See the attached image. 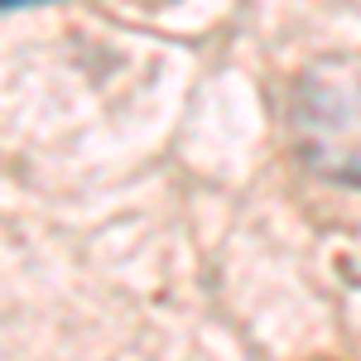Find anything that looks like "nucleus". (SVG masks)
Wrapping results in <instances>:
<instances>
[{
  "instance_id": "nucleus-2",
  "label": "nucleus",
  "mask_w": 361,
  "mask_h": 361,
  "mask_svg": "<svg viewBox=\"0 0 361 361\" xmlns=\"http://www.w3.org/2000/svg\"><path fill=\"white\" fill-rule=\"evenodd\" d=\"M0 5H15V0H0Z\"/></svg>"
},
{
  "instance_id": "nucleus-1",
  "label": "nucleus",
  "mask_w": 361,
  "mask_h": 361,
  "mask_svg": "<svg viewBox=\"0 0 361 361\" xmlns=\"http://www.w3.org/2000/svg\"><path fill=\"white\" fill-rule=\"evenodd\" d=\"M294 130L304 140L308 164H323V173L337 178H361V92L352 82L328 87V68L313 73L299 92Z\"/></svg>"
}]
</instances>
